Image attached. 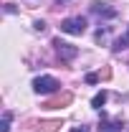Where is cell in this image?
Returning <instances> with one entry per match:
<instances>
[{"instance_id": "9a60e30c", "label": "cell", "mask_w": 129, "mask_h": 132, "mask_svg": "<svg viewBox=\"0 0 129 132\" xmlns=\"http://www.w3.org/2000/svg\"><path fill=\"white\" fill-rule=\"evenodd\" d=\"M127 38H129V31H127Z\"/></svg>"}, {"instance_id": "9c48e42d", "label": "cell", "mask_w": 129, "mask_h": 132, "mask_svg": "<svg viewBox=\"0 0 129 132\" xmlns=\"http://www.w3.org/2000/svg\"><path fill=\"white\" fill-rule=\"evenodd\" d=\"M127 46H129V38H127V36H122V38H116V41H114L112 51H116V53H119V51H124Z\"/></svg>"}, {"instance_id": "30bf717a", "label": "cell", "mask_w": 129, "mask_h": 132, "mask_svg": "<svg viewBox=\"0 0 129 132\" xmlns=\"http://www.w3.org/2000/svg\"><path fill=\"white\" fill-rule=\"evenodd\" d=\"M10 119H13V114H10V112H3V119H0V132H8V130H10Z\"/></svg>"}, {"instance_id": "5bb4252c", "label": "cell", "mask_w": 129, "mask_h": 132, "mask_svg": "<svg viewBox=\"0 0 129 132\" xmlns=\"http://www.w3.org/2000/svg\"><path fill=\"white\" fill-rule=\"evenodd\" d=\"M71 132H89V127H84V125H81V127H73Z\"/></svg>"}, {"instance_id": "8992f818", "label": "cell", "mask_w": 129, "mask_h": 132, "mask_svg": "<svg viewBox=\"0 0 129 132\" xmlns=\"http://www.w3.org/2000/svg\"><path fill=\"white\" fill-rule=\"evenodd\" d=\"M91 13L99 15V18H114V15H116V10L109 8L106 3H91Z\"/></svg>"}, {"instance_id": "5b68a950", "label": "cell", "mask_w": 129, "mask_h": 132, "mask_svg": "<svg viewBox=\"0 0 129 132\" xmlns=\"http://www.w3.org/2000/svg\"><path fill=\"white\" fill-rule=\"evenodd\" d=\"M99 132H122V119L112 122L109 117L101 112V122H99Z\"/></svg>"}, {"instance_id": "7a4b0ae2", "label": "cell", "mask_w": 129, "mask_h": 132, "mask_svg": "<svg viewBox=\"0 0 129 132\" xmlns=\"http://www.w3.org/2000/svg\"><path fill=\"white\" fill-rule=\"evenodd\" d=\"M61 31L68 33V36H81V33H86V18H63L61 20Z\"/></svg>"}, {"instance_id": "52a82bcc", "label": "cell", "mask_w": 129, "mask_h": 132, "mask_svg": "<svg viewBox=\"0 0 129 132\" xmlns=\"http://www.w3.org/2000/svg\"><path fill=\"white\" fill-rule=\"evenodd\" d=\"M58 127H61V119H43V122H38L41 132H58Z\"/></svg>"}, {"instance_id": "4fadbf2b", "label": "cell", "mask_w": 129, "mask_h": 132, "mask_svg": "<svg viewBox=\"0 0 129 132\" xmlns=\"http://www.w3.org/2000/svg\"><path fill=\"white\" fill-rule=\"evenodd\" d=\"M46 28H48V26H46L43 20H35V31H41V33H43V31H46Z\"/></svg>"}, {"instance_id": "6da1fadb", "label": "cell", "mask_w": 129, "mask_h": 132, "mask_svg": "<svg viewBox=\"0 0 129 132\" xmlns=\"http://www.w3.org/2000/svg\"><path fill=\"white\" fill-rule=\"evenodd\" d=\"M58 89H61V84L53 76H35L33 79V92L35 94H56Z\"/></svg>"}, {"instance_id": "7c38bea8", "label": "cell", "mask_w": 129, "mask_h": 132, "mask_svg": "<svg viewBox=\"0 0 129 132\" xmlns=\"http://www.w3.org/2000/svg\"><path fill=\"white\" fill-rule=\"evenodd\" d=\"M96 81H101L99 74H86V84H96Z\"/></svg>"}, {"instance_id": "8fae6325", "label": "cell", "mask_w": 129, "mask_h": 132, "mask_svg": "<svg viewBox=\"0 0 129 132\" xmlns=\"http://www.w3.org/2000/svg\"><path fill=\"white\" fill-rule=\"evenodd\" d=\"M99 79H112V69H109V66H104V69L99 71Z\"/></svg>"}, {"instance_id": "277c9868", "label": "cell", "mask_w": 129, "mask_h": 132, "mask_svg": "<svg viewBox=\"0 0 129 132\" xmlns=\"http://www.w3.org/2000/svg\"><path fill=\"white\" fill-rule=\"evenodd\" d=\"M73 102V94L71 92H63V94H56L53 99H48L46 104H43V109H63Z\"/></svg>"}, {"instance_id": "ba28073f", "label": "cell", "mask_w": 129, "mask_h": 132, "mask_svg": "<svg viewBox=\"0 0 129 132\" xmlns=\"http://www.w3.org/2000/svg\"><path fill=\"white\" fill-rule=\"evenodd\" d=\"M106 97H109V94H106V92H99L96 97L91 99V107H94V109H101V107H104V104H106Z\"/></svg>"}, {"instance_id": "3957f363", "label": "cell", "mask_w": 129, "mask_h": 132, "mask_svg": "<svg viewBox=\"0 0 129 132\" xmlns=\"http://www.w3.org/2000/svg\"><path fill=\"white\" fill-rule=\"evenodd\" d=\"M53 48L61 56V61H73V59L79 56V48L71 46V43H66V41H61V38H53Z\"/></svg>"}]
</instances>
